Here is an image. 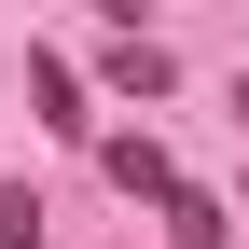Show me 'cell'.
Here are the masks:
<instances>
[{
  "mask_svg": "<svg viewBox=\"0 0 249 249\" xmlns=\"http://www.w3.org/2000/svg\"><path fill=\"white\" fill-rule=\"evenodd\" d=\"M0 249H42V194H28V180L0 194Z\"/></svg>",
  "mask_w": 249,
  "mask_h": 249,
  "instance_id": "277c9868",
  "label": "cell"
},
{
  "mask_svg": "<svg viewBox=\"0 0 249 249\" xmlns=\"http://www.w3.org/2000/svg\"><path fill=\"white\" fill-rule=\"evenodd\" d=\"M28 83H42V124H70V139H83V124H97V111H83V83L55 70V55H28Z\"/></svg>",
  "mask_w": 249,
  "mask_h": 249,
  "instance_id": "3957f363",
  "label": "cell"
},
{
  "mask_svg": "<svg viewBox=\"0 0 249 249\" xmlns=\"http://www.w3.org/2000/svg\"><path fill=\"white\" fill-rule=\"evenodd\" d=\"M166 249H222V208H208L194 180H180V194H166Z\"/></svg>",
  "mask_w": 249,
  "mask_h": 249,
  "instance_id": "7a4b0ae2",
  "label": "cell"
},
{
  "mask_svg": "<svg viewBox=\"0 0 249 249\" xmlns=\"http://www.w3.org/2000/svg\"><path fill=\"white\" fill-rule=\"evenodd\" d=\"M111 180H124V194H152V208L180 194V166H166V139H111Z\"/></svg>",
  "mask_w": 249,
  "mask_h": 249,
  "instance_id": "6da1fadb",
  "label": "cell"
}]
</instances>
